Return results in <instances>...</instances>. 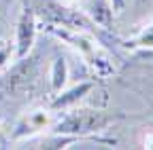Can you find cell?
<instances>
[{"label":"cell","instance_id":"3","mask_svg":"<svg viewBox=\"0 0 153 150\" xmlns=\"http://www.w3.org/2000/svg\"><path fill=\"white\" fill-rule=\"evenodd\" d=\"M38 76V59L36 57H22L17 59L13 70L4 76V91L9 95H24V93L32 91L34 83Z\"/></svg>","mask_w":153,"mask_h":150},{"label":"cell","instance_id":"13","mask_svg":"<svg viewBox=\"0 0 153 150\" xmlns=\"http://www.w3.org/2000/svg\"><path fill=\"white\" fill-rule=\"evenodd\" d=\"M111 4H113V11L115 13H121L123 7H126V0H111Z\"/></svg>","mask_w":153,"mask_h":150},{"label":"cell","instance_id":"2","mask_svg":"<svg viewBox=\"0 0 153 150\" xmlns=\"http://www.w3.org/2000/svg\"><path fill=\"white\" fill-rule=\"evenodd\" d=\"M49 30L57 36L60 40L68 42L72 49H76L83 59L94 68V72L98 74L100 78H106L111 74H115V64L113 57L106 49L100 47V42L94 38L91 32H83V30H66L60 26H49Z\"/></svg>","mask_w":153,"mask_h":150},{"label":"cell","instance_id":"4","mask_svg":"<svg viewBox=\"0 0 153 150\" xmlns=\"http://www.w3.org/2000/svg\"><path fill=\"white\" fill-rule=\"evenodd\" d=\"M34 40H36V9L30 4H24L15 26V40H13L15 57L17 59L26 57L34 47Z\"/></svg>","mask_w":153,"mask_h":150},{"label":"cell","instance_id":"8","mask_svg":"<svg viewBox=\"0 0 153 150\" xmlns=\"http://www.w3.org/2000/svg\"><path fill=\"white\" fill-rule=\"evenodd\" d=\"M66 78H68V66L64 61V57H55L53 64H51V70H49V83H51V91L53 95L60 93L66 85Z\"/></svg>","mask_w":153,"mask_h":150},{"label":"cell","instance_id":"12","mask_svg":"<svg viewBox=\"0 0 153 150\" xmlns=\"http://www.w3.org/2000/svg\"><path fill=\"white\" fill-rule=\"evenodd\" d=\"M136 9L138 11H153V0H138Z\"/></svg>","mask_w":153,"mask_h":150},{"label":"cell","instance_id":"5","mask_svg":"<svg viewBox=\"0 0 153 150\" xmlns=\"http://www.w3.org/2000/svg\"><path fill=\"white\" fill-rule=\"evenodd\" d=\"M53 114L49 110H43V108H38V110H30L26 112V114L17 121L15 125V131H13V140H26V138H34L38 133H43V131L51 129L53 125Z\"/></svg>","mask_w":153,"mask_h":150},{"label":"cell","instance_id":"10","mask_svg":"<svg viewBox=\"0 0 153 150\" xmlns=\"http://www.w3.org/2000/svg\"><path fill=\"white\" fill-rule=\"evenodd\" d=\"M15 57V49L13 42L7 38H0V72H4L7 68H11V59Z\"/></svg>","mask_w":153,"mask_h":150},{"label":"cell","instance_id":"9","mask_svg":"<svg viewBox=\"0 0 153 150\" xmlns=\"http://www.w3.org/2000/svg\"><path fill=\"white\" fill-rule=\"evenodd\" d=\"M128 49H145V51H153V23H149L147 28H143L134 38H130L126 42Z\"/></svg>","mask_w":153,"mask_h":150},{"label":"cell","instance_id":"7","mask_svg":"<svg viewBox=\"0 0 153 150\" xmlns=\"http://www.w3.org/2000/svg\"><path fill=\"white\" fill-rule=\"evenodd\" d=\"M83 13H87V17L94 21V26H100L104 30H108L113 26V4L111 0H87Z\"/></svg>","mask_w":153,"mask_h":150},{"label":"cell","instance_id":"1","mask_svg":"<svg viewBox=\"0 0 153 150\" xmlns=\"http://www.w3.org/2000/svg\"><path fill=\"white\" fill-rule=\"evenodd\" d=\"M64 114L55 119L51 125L53 133L60 135H74V138H85L91 133H100L113 123L121 119L119 112H108V110H98V108H74L72 110H62Z\"/></svg>","mask_w":153,"mask_h":150},{"label":"cell","instance_id":"14","mask_svg":"<svg viewBox=\"0 0 153 150\" xmlns=\"http://www.w3.org/2000/svg\"><path fill=\"white\" fill-rule=\"evenodd\" d=\"M143 146H145V148H149V150H153V131L145 135V140H143Z\"/></svg>","mask_w":153,"mask_h":150},{"label":"cell","instance_id":"6","mask_svg":"<svg viewBox=\"0 0 153 150\" xmlns=\"http://www.w3.org/2000/svg\"><path fill=\"white\" fill-rule=\"evenodd\" d=\"M91 89H94V83H91V80H85V83L74 85L72 89H68V91H64V93H62V91L55 93V100L51 102V110H66V108L76 106Z\"/></svg>","mask_w":153,"mask_h":150},{"label":"cell","instance_id":"11","mask_svg":"<svg viewBox=\"0 0 153 150\" xmlns=\"http://www.w3.org/2000/svg\"><path fill=\"white\" fill-rule=\"evenodd\" d=\"M57 2H62V4H66V7L81 9V11H83V7H85V2H87V0H57Z\"/></svg>","mask_w":153,"mask_h":150}]
</instances>
